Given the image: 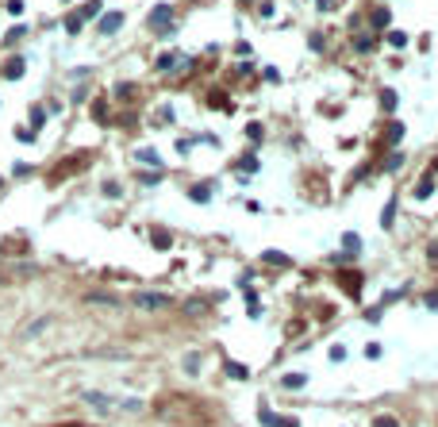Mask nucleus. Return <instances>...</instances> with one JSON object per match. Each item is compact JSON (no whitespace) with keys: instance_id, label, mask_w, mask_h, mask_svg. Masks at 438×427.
<instances>
[{"instance_id":"f257e3e1","label":"nucleus","mask_w":438,"mask_h":427,"mask_svg":"<svg viewBox=\"0 0 438 427\" xmlns=\"http://www.w3.org/2000/svg\"><path fill=\"white\" fill-rule=\"evenodd\" d=\"M158 416L169 424H208L212 412L204 404H196L192 397H161L158 400Z\"/></svg>"},{"instance_id":"f03ea898","label":"nucleus","mask_w":438,"mask_h":427,"mask_svg":"<svg viewBox=\"0 0 438 427\" xmlns=\"http://www.w3.org/2000/svg\"><path fill=\"white\" fill-rule=\"evenodd\" d=\"M135 304H139V308H150V312H161V308L173 304V296H165V293H135Z\"/></svg>"},{"instance_id":"7ed1b4c3","label":"nucleus","mask_w":438,"mask_h":427,"mask_svg":"<svg viewBox=\"0 0 438 427\" xmlns=\"http://www.w3.org/2000/svg\"><path fill=\"white\" fill-rule=\"evenodd\" d=\"M169 19H173V8H169V4H154V8H150V27L154 31H165Z\"/></svg>"},{"instance_id":"20e7f679","label":"nucleus","mask_w":438,"mask_h":427,"mask_svg":"<svg viewBox=\"0 0 438 427\" xmlns=\"http://www.w3.org/2000/svg\"><path fill=\"white\" fill-rule=\"evenodd\" d=\"M81 166H88V154H81V158H70V162H58V166H54V181L70 177L73 170H81Z\"/></svg>"},{"instance_id":"39448f33","label":"nucleus","mask_w":438,"mask_h":427,"mask_svg":"<svg viewBox=\"0 0 438 427\" xmlns=\"http://www.w3.org/2000/svg\"><path fill=\"white\" fill-rule=\"evenodd\" d=\"M258 416H262V424H265V427H300L296 420H289V416H273L269 408H262Z\"/></svg>"},{"instance_id":"423d86ee","label":"nucleus","mask_w":438,"mask_h":427,"mask_svg":"<svg viewBox=\"0 0 438 427\" xmlns=\"http://www.w3.org/2000/svg\"><path fill=\"white\" fill-rule=\"evenodd\" d=\"M119 23H123V12H108V15L100 19V35H116Z\"/></svg>"},{"instance_id":"0eeeda50","label":"nucleus","mask_w":438,"mask_h":427,"mask_svg":"<svg viewBox=\"0 0 438 427\" xmlns=\"http://www.w3.org/2000/svg\"><path fill=\"white\" fill-rule=\"evenodd\" d=\"M388 19H392V12H388V8H377V12L369 15V23H373V31H384V27H388Z\"/></svg>"},{"instance_id":"6e6552de","label":"nucleus","mask_w":438,"mask_h":427,"mask_svg":"<svg viewBox=\"0 0 438 427\" xmlns=\"http://www.w3.org/2000/svg\"><path fill=\"white\" fill-rule=\"evenodd\" d=\"M338 281H342V289L350 296H358V289H362V277H358V273H338Z\"/></svg>"},{"instance_id":"1a4fd4ad","label":"nucleus","mask_w":438,"mask_h":427,"mask_svg":"<svg viewBox=\"0 0 438 427\" xmlns=\"http://www.w3.org/2000/svg\"><path fill=\"white\" fill-rule=\"evenodd\" d=\"M262 262H269V265H292V258H289V254H281V251H265Z\"/></svg>"},{"instance_id":"9d476101","label":"nucleus","mask_w":438,"mask_h":427,"mask_svg":"<svg viewBox=\"0 0 438 427\" xmlns=\"http://www.w3.org/2000/svg\"><path fill=\"white\" fill-rule=\"evenodd\" d=\"M19 74H23V58H8V66H4V77H8V81H15Z\"/></svg>"},{"instance_id":"9b49d317","label":"nucleus","mask_w":438,"mask_h":427,"mask_svg":"<svg viewBox=\"0 0 438 427\" xmlns=\"http://www.w3.org/2000/svg\"><path fill=\"white\" fill-rule=\"evenodd\" d=\"M238 170H242V177H254V173H258V158H254V154L238 158Z\"/></svg>"},{"instance_id":"f8f14e48","label":"nucleus","mask_w":438,"mask_h":427,"mask_svg":"<svg viewBox=\"0 0 438 427\" xmlns=\"http://www.w3.org/2000/svg\"><path fill=\"white\" fill-rule=\"evenodd\" d=\"M354 46H358V54H369V50H373V35H358Z\"/></svg>"},{"instance_id":"ddd939ff","label":"nucleus","mask_w":438,"mask_h":427,"mask_svg":"<svg viewBox=\"0 0 438 427\" xmlns=\"http://www.w3.org/2000/svg\"><path fill=\"white\" fill-rule=\"evenodd\" d=\"M192 200H200V204H204L208 196H212V185H192V192H189Z\"/></svg>"},{"instance_id":"4468645a","label":"nucleus","mask_w":438,"mask_h":427,"mask_svg":"<svg viewBox=\"0 0 438 427\" xmlns=\"http://www.w3.org/2000/svg\"><path fill=\"white\" fill-rule=\"evenodd\" d=\"M342 247H346V251H354V254H358V251H362V239L354 235V231H346V235H342Z\"/></svg>"},{"instance_id":"2eb2a0df","label":"nucleus","mask_w":438,"mask_h":427,"mask_svg":"<svg viewBox=\"0 0 438 427\" xmlns=\"http://www.w3.org/2000/svg\"><path fill=\"white\" fill-rule=\"evenodd\" d=\"M96 12H100V4H96V0H88L85 8H81V12H77V19H81V23H85L88 15H96Z\"/></svg>"},{"instance_id":"dca6fc26","label":"nucleus","mask_w":438,"mask_h":427,"mask_svg":"<svg viewBox=\"0 0 438 427\" xmlns=\"http://www.w3.org/2000/svg\"><path fill=\"white\" fill-rule=\"evenodd\" d=\"M285 389H300V385H304V373H285Z\"/></svg>"},{"instance_id":"f3484780","label":"nucleus","mask_w":438,"mask_h":427,"mask_svg":"<svg viewBox=\"0 0 438 427\" xmlns=\"http://www.w3.org/2000/svg\"><path fill=\"white\" fill-rule=\"evenodd\" d=\"M392 220H396V200H388V204H384V212H380V223L388 227Z\"/></svg>"},{"instance_id":"a211bd4d","label":"nucleus","mask_w":438,"mask_h":427,"mask_svg":"<svg viewBox=\"0 0 438 427\" xmlns=\"http://www.w3.org/2000/svg\"><path fill=\"white\" fill-rule=\"evenodd\" d=\"M43 119H46L43 108H31V131H39V127H43Z\"/></svg>"},{"instance_id":"6ab92c4d","label":"nucleus","mask_w":438,"mask_h":427,"mask_svg":"<svg viewBox=\"0 0 438 427\" xmlns=\"http://www.w3.org/2000/svg\"><path fill=\"white\" fill-rule=\"evenodd\" d=\"M169 243H173V235H165V231H154V247H158V251H165Z\"/></svg>"},{"instance_id":"aec40b11","label":"nucleus","mask_w":438,"mask_h":427,"mask_svg":"<svg viewBox=\"0 0 438 427\" xmlns=\"http://www.w3.org/2000/svg\"><path fill=\"white\" fill-rule=\"evenodd\" d=\"M85 400H88V404H96V408H108V404H112V400L100 397V393H85Z\"/></svg>"},{"instance_id":"412c9836","label":"nucleus","mask_w":438,"mask_h":427,"mask_svg":"<svg viewBox=\"0 0 438 427\" xmlns=\"http://www.w3.org/2000/svg\"><path fill=\"white\" fill-rule=\"evenodd\" d=\"M388 139L400 143V139H404V123H388Z\"/></svg>"},{"instance_id":"4be33fe9","label":"nucleus","mask_w":438,"mask_h":427,"mask_svg":"<svg viewBox=\"0 0 438 427\" xmlns=\"http://www.w3.org/2000/svg\"><path fill=\"white\" fill-rule=\"evenodd\" d=\"M227 373H231V377H238V381H242V377H246V366H238V362H227Z\"/></svg>"},{"instance_id":"5701e85b","label":"nucleus","mask_w":438,"mask_h":427,"mask_svg":"<svg viewBox=\"0 0 438 427\" xmlns=\"http://www.w3.org/2000/svg\"><path fill=\"white\" fill-rule=\"evenodd\" d=\"M246 135H250V139H254V143H258V139H262V123H246Z\"/></svg>"},{"instance_id":"b1692460","label":"nucleus","mask_w":438,"mask_h":427,"mask_svg":"<svg viewBox=\"0 0 438 427\" xmlns=\"http://www.w3.org/2000/svg\"><path fill=\"white\" fill-rule=\"evenodd\" d=\"M431 189H435V185H431V177H423V181H419V189H415V196H431Z\"/></svg>"},{"instance_id":"393cba45","label":"nucleus","mask_w":438,"mask_h":427,"mask_svg":"<svg viewBox=\"0 0 438 427\" xmlns=\"http://www.w3.org/2000/svg\"><path fill=\"white\" fill-rule=\"evenodd\" d=\"M373 427H400V424H396L392 416H377V420H373Z\"/></svg>"},{"instance_id":"a878e982","label":"nucleus","mask_w":438,"mask_h":427,"mask_svg":"<svg viewBox=\"0 0 438 427\" xmlns=\"http://www.w3.org/2000/svg\"><path fill=\"white\" fill-rule=\"evenodd\" d=\"M380 108H396V92H392V88H388V92L380 96Z\"/></svg>"},{"instance_id":"bb28decb","label":"nucleus","mask_w":438,"mask_h":427,"mask_svg":"<svg viewBox=\"0 0 438 427\" xmlns=\"http://www.w3.org/2000/svg\"><path fill=\"white\" fill-rule=\"evenodd\" d=\"M196 366H200V354H189V358H185V369H189V373H196Z\"/></svg>"},{"instance_id":"cd10ccee","label":"nucleus","mask_w":438,"mask_h":427,"mask_svg":"<svg viewBox=\"0 0 438 427\" xmlns=\"http://www.w3.org/2000/svg\"><path fill=\"white\" fill-rule=\"evenodd\" d=\"M66 31H70V35H77V31H81V19H77V15H70V19H66Z\"/></svg>"},{"instance_id":"c85d7f7f","label":"nucleus","mask_w":438,"mask_h":427,"mask_svg":"<svg viewBox=\"0 0 438 427\" xmlns=\"http://www.w3.org/2000/svg\"><path fill=\"white\" fill-rule=\"evenodd\" d=\"M400 166H404V154H392V158L384 162V170H400Z\"/></svg>"},{"instance_id":"c756f323","label":"nucleus","mask_w":438,"mask_h":427,"mask_svg":"<svg viewBox=\"0 0 438 427\" xmlns=\"http://www.w3.org/2000/svg\"><path fill=\"white\" fill-rule=\"evenodd\" d=\"M173 62H177V54H161V58H158V70H169Z\"/></svg>"},{"instance_id":"7c9ffc66","label":"nucleus","mask_w":438,"mask_h":427,"mask_svg":"<svg viewBox=\"0 0 438 427\" xmlns=\"http://www.w3.org/2000/svg\"><path fill=\"white\" fill-rule=\"evenodd\" d=\"M139 162H150V166H154V162H158V154H154V150H139Z\"/></svg>"},{"instance_id":"2f4dec72","label":"nucleus","mask_w":438,"mask_h":427,"mask_svg":"<svg viewBox=\"0 0 438 427\" xmlns=\"http://www.w3.org/2000/svg\"><path fill=\"white\" fill-rule=\"evenodd\" d=\"M388 43H392V46H404L408 39H404V31H392V35H388Z\"/></svg>"},{"instance_id":"473e14b6","label":"nucleus","mask_w":438,"mask_h":427,"mask_svg":"<svg viewBox=\"0 0 438 427\" xmlns=\"http://www.w3.org/2000/svg\"><path fill=\"white\" fill-rule=\"evenodd\" d=\"M15 139H19V143H31V139H35V131H27V127H19V131H15Z\"/></svg>"},{"instance_id":"72a5a7b5","label":"nucleus","mask_w":438,"mask_h":427,"mask_svg":"<svg viewBox=\"0 0 438 427\" xmlns=\"http://www.w3.org/2000/svg\"><path fill=\"white\" fill-rule=\"evenodd\" d=\"M8 12L19 15V12H23V0H8Z\"/></svg>"}]
</instances>
